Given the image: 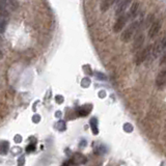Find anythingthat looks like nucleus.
Returning <instances> with one entry per match:
<instances>
[{
	"mask_svg": "<svg viewBox=\"0 0 166 166\" xmlns=\"http://www.w3.org/2000/svg\"><path fill=\"white\" fill-rule=\"evenodd\" d=\"M138 28H139V22H138V21L132 23V24L130 25L129 27L123 32V33H121L120 40L123 41L124 43H128V42H130V40L133 37V35L137 32Z\"/></svg>",
	"mask_w": 166,
	"mask_h": 166,
	"instance_id": "nucleus-1",
	"label": "nucleus"
},
{
	"mask_svg": "<svg viewBox=\"0 0 166 166\" xmlns=\"http://www.w3.org/2000/svg\"><path fill=\"white\" fill-rule=\"evenodd\" d=\"M129 18L130 17H129L128 14H126V15H124V13L120 14L116 19V21H115L114 25H113V31L116 32V33L117 32H120L121 29H123L124 27V25L127 24V21H128Z\"/></svg>",
	"mask_w": 166,
	"mask_h": 166,
	"instance_id": "nucleus-2",
	"label": "nucleus"
},
{
	"mask_svg": "<svg viewBox=\"0 0 166 166\" xmlns=\"http://www.w3.org/2000/svg\"><path fill=\"white\" fill-rule=\"evenodd\" d=\"M166 49V37H163L162 40H160L159 42H157L154 46H152L153 50V55L155 57H158V56L163 52V50Z\"/></svg>",
	"mask_w": 166,
	"mask_h": 166,
	"instance_id": "nucleus-3",
	"label": "nucleus"
},
{
	"mask_svg": "<svg viewBox=\"0 0 166 166\" xmlns=\"http://www.w3.org/2000/svg\"><path fill=\"white\" fill-rule=\"evenodd\" d=\"M152 50V46H147L146 48H144L143 50H139L137 55H136V64L139 66L143 62L146 57L150 54V51Z\"/></svg>",
	"mask_w": 166,
	"mask_h": 166,
	"instance_id": "nucleus-4",
	"label": "nucleus"
},
{
	"mask_svg": "<svg viewBox=\"0 0 166 166\" xmlns=\"http://www.w3.org/2000/svg\"><path fill=\"white\" fill-rule=\"evenodd\" d=\"M131 2H132V0H117V7H116V10H115V15L120 16V14L124 13V11L128 8Z\"/></svg>",
	"mask_w": 166,
	"mask_h": 166,
	"instance_id": "nucleus-5",
	"label": "nucleus"
},
{
	"mask_svg": "<svg viewBox=\"0 0 166 166\" xmlns=\"http://www.w3.org/2000/svg\"><path fill=\"white\" fill-rule=\"evenodd\" d=\"M144 42V34L138 33L134 38V42H133V47H132V51H138V50L141 49V46L143 45Z\"/></svg>",
	"mask_w": 166,
	"mask_h": 166,
	"instance_id": "nucleus-6",
	"label": "nucleus"
},
{
	"mask_svg": "<svg viewBox=\"0 0 166 166\" xmlns=\"http://www.w3.org/2000/svg\"><path fill=\"white\" fill-rule=\"evenodd\" d=\"M161 29V21H156L154 22L152 25H151V28L149 30V37L150 38H154L155 37H157Z\"/></svg>",
	"mask_w": 166,
	"mask_h": 166,
	"instance_id": "nucleus-7",
	"label": "nucleus"
},
{
	"mask_svg": "<svg viewBox=\"0 0 166 166\" xmlns=\"http://www.w3.org/2000/svg\"><path fill=\"white\" fill-rule=\"evenodd\" d=\"M0 2L7 7V10L17 11L19 8V2L17 0H0Z\"/></svg>",
	"mask_w": 166,
	"mask_h": 166,
	"instance_id": "nucleus-8",
	"label": "nucleus"
},
{
	"mask_svg": "<svg viewBox=\"0 0 166 166\" xmlns=\"http://www.w3.org/2000/svg\"><path fill=\"white\" fill-rule=\"evenodd\" d=\"M156 84H157V86H159V87L163 86V85H166V68L163 69L161 72L158 74V76H157V78H156Z\"/></svg>",
	"mask_w": 166,
	"mask_h": 166,
	"instance_id": "nucleus-9",
	"label": "nucleus"
},
{
	"mask_svg": "<svg viewBox=\"0 0 166 166\" xmlns=\"http://www.w3.org/2000/svg\"><path fill=\"white\" fill-rule=\"evenodd\" d=\"M72 163L73 164H84V163H86V158L81 154H75Z\"/></svg>",
	"mask_w": 166,
	"mask_h": 166,
	"instance_id": "nucleus-10",
	"label": "nucleus"
},
{
	"mask_svg": "<svg viewBox=\"0 0 166 166\" xmlns=\"http://www.w3.org/2000/svg\"><path fill=\"white\" fill-rule=\"evenodd\" d=\"M114 2H117V0H103L102 3H101V11H108Z\"/></svg>",
	"mask_w": 166,
	"mask_h": 166,
	"instance_id": "nucleus-11",
	"label": "nucleus"
},
{
	"mask_svg": "<svg viewBox=\"0 0 166 166\" xmlns=\"http://www.w3.org/2000/svg\"><path fill=\"white\" fill-rule=\"evenodd\" d=\"M138 10H139V3H138V2H134V3L132 4L131 8H130V11L128 13L129 17L131 18V17L136 16V14H137Z\"/></svg>",
	"mask_w": 166,
	"mask_h": 166,
	"instance_id": "nucleus-12",
	"label": "nucleus"
},
{
	"mask_svg": "<svg viewBox=\"0 0 166 166\" xmlns=\"http://www.w3.org/2000/svg\"><path fill=\"white\" fill-rule=\"evenodd\" d=\"M90 128L94 135H97L99 133V130H98V120L96 117H93L90 120Z\"/></svg>",
	"mask_w": 166,
	"mask_h": 166,
	"instance_id": "nucleus-13",
	"label": "nucleus"
},
{
	"mask_svg": "<svg viewBox=\"0 0 166 166\" xmlns=\"http://www.w3.org/2000/svg\"><path fill=\"white\" fill-rule=\"evenodd\" d=\"M87 106H88V105H85V106H83V107L79 108V110H78V114L80 115V116H85V115H87V114L90 112V110H91V107H90L88 109H86V108H87Z\"/></svg>",
	"mask_w": 166,
	"mask_h": 166,
	"instance_id": "nucleus-14",
	"label": "nucleus"
},
{
	"mask_svg": "<svg viewBox=\"0 0 166 166\" xmlns=\"http://www.w3.org/2000/svg\"><path fill=\"white\" fill-rule=\"evenodd\" d=\"M7 147H8L7 142H1V143H0V154H7Z\"/></svg>",
	"mask_w": 166,
	"mask_h": 166,
	"instance_id": "nucleus-15",
	"label": "nucleus"
},
{
	"mask_svg": "<svg viewBox=\"0 0 166 166\" xmlns=\"http://www.w3.org/2000/svg\"><path fill=\"white\" fill-rule=\"evenodd\" d=\"M7 29V22L3 18H0V33H3Z\"/></svg>",
	"mask_w": 166,
	"mask_h": 166,
	"instance_id": "nucleus-16",
	"label": "nucleus"
},
{
	"mask_svg": "<svg viewBox=\"0 0 166 166\" xmlns=\"http://www.w3.org/2000/svg\"><path fill=\"white\" fill-rule=\"evenodd\" d=\"M56 128H57L59 131H63L64 129H66V124H64V121H58L57 124H56Z\"/></svg>",
	"mask_w": 166,
	"mask_h": 166,
	"instance_id": "nucleus-17",
	"label": "nucleus"
},
{
	"mask_svg": "<svg viewBox=\"0 0 166 166\" xmlns=\"http://www.w3.org/2000/svg\"><path fill=\"white\" fill-rule=\"evenodd\" d=\"M124 130L126 132H128V133H130V132H132L133 131V127H132V124H124Z\"/></svg>",
	"mask_w": 166,
	"mask_h": 166,
	"instance_id": "nucleus-18",
	"label": "nucleus"
},
{
	"mask_svg": "<svg viewBox=\"0 0 166 166\" xmlns=\"http://www.w3.org/2000/svg\"><path fill=\"white\" fill-rule=\"evenodd\" d=\"M7 18L10 17V13L7 10H0V18Z\"/></svg>",
	"mask_w": 166,
	"mask_h": 166,
	"instance_id": "nucleus-19",
	"label": "nucleus"
},
{
	"mask_svg": "<svg viewBox=\"0 0 166 166\" xmlns=\"http://www.w3.org/2000/svg\"><path fill=\"white\" fill-rule=\"evenodd\" d=\"M90 79H88V78H84V79L82 80V86H83V87L90 86Z\"/></svg>",
	"mask_w": 166,
	"mask_h": 166,
	"instance_id": "nucleus-20",
	"label": "nucleus"
},
{
	"mask_svg": "<svg viewBox=\"0 0 166 166\" xmlns=\"http://www.w3.org/2000/svg\"><path fill=\"white\" fill-rule=\"evenodd\" d=\"M96 77H97L98 79H101V80H106V76L104 75V74H102V73L97 72V73H96Z\"/></svg>",
	"mask_w": 166,
	"mask_h": 166,
	"instance_id": "nucleus-21",
	"label": "nucleus"
},
{
	"mask_svg": "<svg viewBox=\"0 0 166 166\" xmlns=\"http://www.w3.org/2000/svg\"><path fill=\"white\" fill-rule=\"evenodd\" d=\"M166 63V52L164 53V55L162 56V58H161V61H160V64H165Z\"/></svg>",
	"mask_w": 166,
	"mask_h": 166,
	"instance_id": "nucleus-22",
	"label": "nucleus"
},
{
	"mask_svg": "<svg viewBox=\"0 0 166 166\" xmlns=\"http://www.w3.org/2000/svg\"><path fill=\"white\" fill-rule=\"evenodd\" d=\"M55 99H56V102H57L58 104H60V103H62V100H63V98H62L61 96H56Z\"/></svg>",
	"mask_w": 166,
	"mask_h": 166,
	"instance_id": "nucleus-23",
	"label": "nucleus"
},
{
	"mask_svg": "<svg viewBox=\"0 0 166 166\" xmlns=\"http://www.w3.org/2000/svg\"><path fill=\"white\" fill-rule=\"evenodd\" d=\"M34 149H35V145H34V144L29 145V146L27 147V152H33Z\"/></svg>",
	"mask_w": 166,
	"mask_h": 166,
	"instance_id": "nucleus-24",
	"label": "nucleus"
},
{
	"mask_svg": "<svg viewBox=\"0 0 166 166\" xmlns=\"http://www.w3.org/2000/svg\"><path fill=\"white\" fill-rule=\"evenodd\" d=\"M40 116H38V115H34V117H33V121L34 123H37V121H40Z\"/></svg>",
	"mask_w": 166,
	"mask_h": 166,
	"instance_id": "nucleus-25",
	"label": "nucleus"
},
{
	"mask_svg": "<svg viewBox=\"0 0 166 166\" xmlns=\"http://www.w3.org/2000/svg\"><path fill=\"white\" fill-rule=\"evenodd\" d=\"M2 57H3V54H2V52H1V50H0V59H1Z\"/></svg>",
	"mask_w": 166,
	"mask_h": 166,
	"instance_id": "nucleus-26",
	"label": "nucleus"
},
{
	"mask_svg": "<svg viewBox=\"0 0 166 166\" xmlns=\"http://www.w3.org/2000/svg\"><path fill=\"white\" fill-rule=\"evenodd\" d=\"M2 41V38H1V37H0V42H1Z\"/></svg>",
	"mask_w": 166,
	"mask_h": 166,
	"instance_id": "nucleus-27",
	"label": "nucleus"
}]
</instances>
